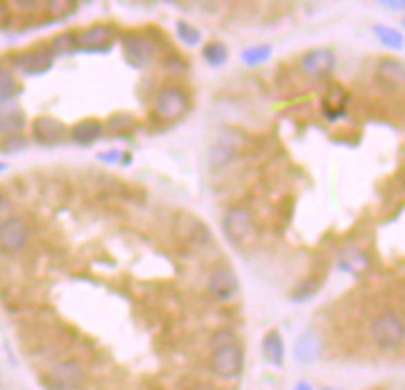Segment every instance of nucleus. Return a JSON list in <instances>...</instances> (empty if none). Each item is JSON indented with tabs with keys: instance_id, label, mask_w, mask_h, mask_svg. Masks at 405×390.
I'll return each instance as SVG.
<instances>
[{
	"instance_id": "11",
	"label": "nucleus",
	"mask_w": 405,
	"mask_h": 390,
	"mask_svg": "<svg viewBox=\"0 0 405 390\" xmlns=\"http://www.w3.org/2000/svg\"><path fill=\"white\" fill-rule=\"evenodd\" d=\"M377 79L388 88L405 86V62L396 60V57H384L377 65Z\"/></svg>"
},
{
	"instance_id": "1",
	"label": "nucleus",
	"mask_w": 405,
	"mask_h": 390,
	"mask_svg": "<svg viewBox=\"0 0 405 390\" xmlns=\"http://www.w3.org/2000/svg\"><path fill=\"white\" fill-rule=\"evenodd\" d=\"M210 369L217 373L219 378H239L244 371V347L239 345V340L231 333H217L215 338V350L213 360H210Z\"/></svg>"
},
{
	"instance_id": "15",
	"label": "nucleus",
	"mask_w": 405,
	"mask_h": 390,
	"mask_svg": "<svg viewBox=\"0 0 405 390\" xmlns=\"http://www.w3.org/2000/svg\"><path fill=\"white\" fill-rule=\"evenodd\" d=\"M103 136V124L98 119H83L72 126V141L79 145H91L96 141H101Z\"/></svg>"
},
{
	"instance_id": "10",
	"label": "nucleus",
	"mask_w": 405,
	"mask_h": 390,
	"mask_svg": "<svg viewBox=\"0 0 405 390\" xmlns=\"http://www.w3.org/2000/svg\"><path fill=\"white\" fill-rule=\"evenodd\" d=\"M17 65L29 76H39V74H46L52 67V52L50 48H31L19 55Z\"/></svg>"
},
{
	"instance_id": "31",
	"label": "nucleus",
	"mask_w": 405,
	"mask_h": 390,
	"mask_svg": "<svg viewBox=\"0 0 405 390\" xmlns=\"http://www.w3.org/2000/svg\"><path fill=\"white\" fill-rule=\"evenodd\" d=\"M293 390H313V388H310V383H305V381H298V383H296V388H293Z\"/></svg>"
},
{
	"instance_id": "2",
	"label": "nucleus",
	"mask_w": 405,
	"mask_h": 390,
	"mask_svg": "<svg viewBox=\"0 0 405 390\" xmlns=\"http://www.w3.org/2000/svg\"><path fill=\"white\" fill-rule=\"evenodd\" d=\"M370 338L379 350H396L405 342V321L393 312H384L370 324Z\"/></svg>"
},
{
	"instance_id": "30",
	"label": "nucleus",
	"mask_w": 405,
	"mask_h": 390,
	"mask_svg": "<svg viewBox=\"0 0 405 390\" xmlns=\"http://www.w3.org/2000/svg\"><path fill=\"white\" fill-rule=\"evenodd\" d=\"M384 8H388V10H393V12H405V0H384Z\"/></svg>"
},
{
	"instance_id": "24",
	"label": "nucleus",
	"mask_w": 405,
	"mask_h": 390,
	"mask_svg": "<svg viewBox=\"0 0 405 390\" xmlns=\"http://www.w3.org/2000/svg\"><path fill=\"white\" fill-rule=\"evenodd\" d=\"M317 291H319V283L315 281V278H310V281L301 283V286H298L296 291L291 293V300H293V302H305V300L315 298Z\"/></svg>"
},
{
	"instance_id": "26",
	"label": "nucleus",
	"mask_w": 405,
	"mask_h": 390,
	"mask_svg": "<svg viewBox=\"0 0 405 390\" xmlns=\"http://www.w3.org/2000/svg\"><path fill=\"white\" fill-rule=\"evenodd\" d=\"M48 10H50V17H67V14H72L77 10V3H48Z\"/></svg>"
},
{
	"instance_id": "28",
	"label": "nucleus",
	"mask_w": 405,
	"mask_h": 390,
	"mask_svg": "<svg viewBox=\"0 0 405 390\" xmlns=\"http://www.w3.org/2000/svg\"><path fill=\"white\" fill-rule=\"evenodd\" d=\"M3 119H8V122H0V129L3 131H19L24 126V119H22V114H8V117H3Z\"/></svg>"
},
{
	"instance_id": "25",
	"label": "nucleus",
	"mask_w": 405,
	"mask_h": 390,
	"mask_svg": "<svg viewBox=\"0 0 405 390\" xmlns=\"http://www.w3.org/2000/svg\"><path fill=\"white\" fill-rule=\"evenodd\" d=\"M131 129H134V119L129 114H115L108 122V131H112V134H127Z\"/></svg>"
},
{
	"instance_id": "22",
	"label": "nucleus",
	"mask_w": 405,
	"mask_h": 390,
	"mask_svg": "<svg viewBox=\"0 0 405 390\" xmlns=\"http://www.w3.org/2000/svg\"><path fill=\"white\" fill-rule=\"evenodd\" d=\"M270 55H272L270 45H253V48H246L241 52V60H244L246 65H260V62H265Z\"/></svg>"
},
{
	"instance_id": "7",
	"label": "nucleus",
	"mask_w": 405,
	"mask_h": 390,
	"mask_svg": "<svg viewBox=\"0 0 405 390\" xmlns=\"http://www.w3.org/2000/svg\"><path fill=\"white\" fill-rule=\"evenodd\" d=\"M122 52L131 67H146L155 55V48L146 36L141 34H127L122 39Z\"/></svg>"
},
{
	"instance_id": "4",
	"label": "nucleus",
	"mask_w": 405,
	"mask_h": 390,
	"mask_svg": "<svg viewBox=\"0 0 405 390\" xmlns=\"http://www.w3.org/2000/svg\"><path fill=\"white\" fill-rule=\"evenodd\" d=\"M115 39V29L108 24H93L86 26L77 34V43L79 50H86V52H105L110 50Z\"/></svg>"
},
{
	"instance_id": "20",
	"label": "nucleus",
	"mask_w": 405,
	"mask_h": 390,
	"mask_svg": "<svg viewBox=\"0 0 405 390\" xmlns=\"http://www.w3.org/2000/svg\"><path fill=\"white\" fill-rule=\"evenodd\" d=\"M79 50V43H77V34L75 31H65V34H60L55 41L50 43V52L52 57L55 55H67V52H75Z\"/></svg>"
},
{
	"instance_id": "17",
	"label": "nucleus",
	"mask_w": 405,
	"mask_h": 390,
	"mask_svg": "<svg viewBox=\"0 0 405 390\" xmlns=\"http://www.w3.org/2000/svg\"><path fill=\"white\" fill-rule=\"evenodd\" d=\"M262 355L270 362L272 367L284 365V338L279 331H270V333L262 338Z\"/></svg>"
},
{
	"instance_id": "19",
	"label": "nucleus",
	"mask_w": 405,
	"mask_h": 390,
	"mask_svg": "<svg viewBox=\"0 0 405 390\" xmlns=\"http://www.w3.org/2000/svg\"><path fill=\"white\" fill-rule=\"evenodd\" d=\"M19 93H22V86H19V81L12 76V72L0 67V103H8V100L17 98Z\"/></svg>"
},
{
	"instance_id": "29",
	"label": "nucleus",
	"mask_w": 405,
	"mask_h": 390,
	"mask_svg": "<svg viewBox=\"0 0 405 390\" xmlns=\"http://www.w3.org/2000/svg\"><path fill=\"white\" fill-rule=\"evenodd\" d=\"M12 212H14L12 200H10L5 193H0V224H3V221H8V219H12Z\"/></svg>"
},
{
	"instance_id": "23",
	"label": "nucleus",
	"mask_w": 405,
	"mask_h": 390,
	"mask_svg": "<svg viewBox=\"0 0 405 390\" xmlns=\"http://www.w3.org/2000/svg\"><path fill=\"white\" fill-rule=\"evenodd\" d=\"M177 36H179L181 43H188V45L201 43V31L188 22H177Z\"/></svg>"
},
{
	"instance_id": "33",
	"label": "nucleus",
	"mask_w": 405,
	"mask_h": 390,
	"mask_svg": "<svg viewBox=\"0 0 405 390\" xmlns=\"http://www.w3.org/2000/svg\"><path fill=\"white\" fill-rule=\"evenodd\" d=\"M0 170H5V165H0Z\"/></svg>"
},
{
	"instance_id": "34",
	"label": "nucleus",
	"mask_w": 405,
	"mask_h": 390,
	"mask_svg": "<svg viewBox=\"0 0 405 390\" xmlns=\"http://www.w3.org/2000/svg\"><path fill=\"white\" fill-rule=\"evenodd\" d=\"M403 29H405V19H403Z\"/></svg>"
},
{
	"instance_id": "27",
	"label": "nucleus",
	"mask_w": 405,
	"mask_h": 390,
	"mask_svg": "<svg viewBox=\"0 0 405 390\" xmlns=\"http://www.w3.org/2000/svg\"><path fill=\"white\" fill-rule=\"evenodd\" d=\"M26 147V141H24V136H19V134H12V136H8L5 138V143H3V152H17V150H24Z\"/></svg>"
},
{
	"instance_id": "32",
	"label": "nucleus",
	"mask_w": 405,
	"mask_h": 390,
	"mask_svg": "<svg viewBox=\"0 0 405 390\" xmlns=\"http://www.w3.org/2000/svg\"><path fill=\"white\" fill-rule=\"evenodd\" d=\"M324 390H336V388H324Z\"/></svg>"
},
{
	"instance_id": "5",
	"label": "nucleus",
	"mask_w": 405,
	"mask_h": 390,
	"mask_svg": "<svg viewBox=\"0 0 405 390\" xmlns=\"http://www.w3.org/2000/svg\"><path fill=\"white\" fill-rule=\"evenodd\" d=\"M336 55L329 48H313L301 57V70L313 79H324L334 72Z\"/></svg>"
},
{
	"instance_id": "8",
	"label": "nucleus",
	"mask_w": 405,
	"mask_h": 390,
	"mask_svg": "<svg viewBox=\"0 0 405 390\" xmlns=\"http://www.w3.org/2000/svg\"><path fill=\"white\" fill-rule=\"evenodd\" d=\"M208 291L217 300H231L239 293V278L231 267H217L208 276Z\"/></svg>"
},
{
	"instance_id": "13",
	"label": "nucleus",
	"mask_w": 405,
	"mask_h": 390,
	"mask_svg": "<svg viewBox=\"0 0 405 390\" xmlns=\"http://www.w3.org/2000/svg\"><path fill=\"white\" fill-rule=\"evenodd\" d=\"M81 378H83V371L75 362H62L50 373V381L62 390H75L81 383Z\"/></svg>"
},
{
	"instance_id": "12",
	"label": "nucleus",
	"mask_w": 405,
	"mask_h": 390,
	"mask_svg": "<svg viewBox=\"0 0 405 390\" xmlns=\"http://www.w3.org/2000/svg\"><path fill=\"white\" fill-rule=\"evenodd\" d=\"M34 138L43 145H55L65 138V126L52 117H41L34 122Z\"/></svg>"
},
{
	"instance_id": "6",
	"label": "nucleus",
	"mask_w": 405,
	"mask_h": 390,
	"mask_svg": "<svg viewBox=\"0 0 405 390\" xmlns=\"http://www.w3.org/2000/svg\"><path fill=\"white\" fill-rule=\"evenodd\" d=\"M29 243V226L24 219L12 217L0 224V247L5 252H19Z\"/></svg>"
},
{
	"instance_id": "16",
	"label": "nucleus",
	"mask_w": 405,
	"mask_h": 390,
	"mask_svg": "<svg viewBox=\"0 0 405 390\" xmlns=\"http://www.w3.org/2000/svg\"><path fill=\"white\" fill-rule=\"evenodd\" d=\"M339 267L348 274H362L370 267V260H367V255L360 247H346V250L339 252Z\"/></svg>"
},
{
	"instance_id": "21",
	"label": "nucleus",
	"mask_w": 405,
	"mask_h": 390,
	"mask_svg": "<svg viewBox=\"0 0 405 390\" xmlns=\"http://www.w3.org/2000/svg\"><path fill=\"white\" fill-rule=\"evenodd\" d=\"M203 57L213 67H219V65H224V62H227L229 50H227V45H224V43H219V41H213V43H208L203 48Z\"/></svg>"
},
{
	"instance_id": "9",
	"label": "nucleus",
	"mask_w": 405,
	"mask_h": 390,
	"mask_svg": "<svg viewBox=\"0 0 405 390\" xmlns=\"http://www.w3.org/2000/svg\"><path fill=\"white\" fill-rule=\"evenodd\" d=\"M222 229L227 234V238L231 243H244L246 238L250 236V229H253V221H250V214L241 207H234L224 214Z\"/></svg>"
},
{
	"instance_id": "14",
	"label": "nucleus",
	"mask_w": 405,
	"mask_h": 390,
	"mask_svg": "<svg viewBox=\"0 0 405 390\" xmlns=\"http://www.w3.org/2000/svg\"><path fill=\"white\" fill-rule=\"evenodd\" d=\"M293 357L301 365H310L319 357V338L315 331H305L303 336H298L296 345H293Z\"/></svg>"
},
{
	"instance_id": "3",
	"label": "nucleus",
	"mask_w": 405,
	"mask_h": 390,
	"mask_svg": "<svg viewBox=\"0 0 405 390\" xmlns=\"http://www.w3.org/2000/svg\"><path fill=\"white\" fill-rule=\"evenodd\" d=\"M186 110H188V96L181 88L167 86V88H160V93L155 96V112L162 119H179L186 114Z\"/></svg>"
},
{
	"instance_id": "18",
	"label": "nucleus",
	"mask_w": 405,
	"mask_h": 390,
	"mask_svg": "<svg viewBox=\"0 0 405 390\" xmlns=\"http://www.w3.org/2000/svg\"><path fill=\"white\" fill-rule=\"evenodd\" d=\"M372 31H375V36L379 39V43H384L386 48H391V50L405 48V36L401 29H393V26H386V24H375Z\"/></svg>"
}]
</instances>
